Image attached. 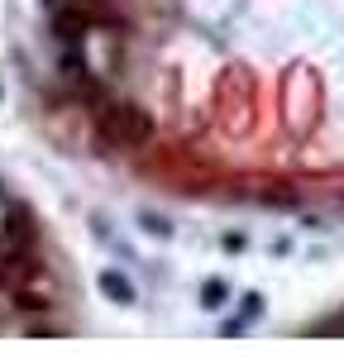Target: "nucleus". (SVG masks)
Returning <instances> with one entry per match:
<instances>
[{"instance_id": "423d86ee", "label": "nucleus", "mask_w": 344, "mask_h": 358, "mask_svg": "<svg viewBox=\"0 0 344 358\" xmlns=\"http://www.w3.org/2000/svg\"><path fill=\"white\" fill-rule=\"evenodd\" d=\"M225 301H229V287L220 282V277H206V287H201V306H206V310H220Z\"/></svg>"}, {"instance_id": "6e6552de", "label": "nucleus", "mask_w": 344, "mask_h": 358, "mask_svg": "<svg viewBox=\"0 0 344 358\" xmlns=\"http://www.w3.org/2000/svg\"><path fill=\"white\" fill-rule=\"evenodd\" d=\"M143 229H148V234H158V239H168V234H172V224L163 220V215H143Z\"/></svg>"}, {"instance_id": "f257e3e1", "label": "nucleus", "mask_w": 344, "mask_h": 358, "mask_svg": "<svg viewBox=\"0 0 344 358\" xmlns=\"http://www.w3.org/2000/svg\"><path fill=\"white\" fill-rule=\"evenodd\" d=\"M96 129H101V143H110V148H143L153 138V120L134 101H115L101 110Z\"/></svg>"}, {"instance_id": "39448f33", "label": "nucleus", "mask_w": 344, "mask_h": 358, "mask_svg": "<svg viewBox=\"0 0 344 358\" xmlns=\"http://www.w3.org/2000/svg\"><path fill=\"white\" fill-rule=\"evenodd\" d=\"M96 282H101V292H106V296H110L115 306H134V301H139V292H134V282H129V277L120 273V268H106V273L96 277Z\"/></svg>"}, {"instance_id": "7ed1b4c3", "label": "nucleus", "mask_w": 344, "mask_h": 358, "mask_svg": "<svg viewBox=\"0 0 344 358\" xmlns=\"http://www.w3.org/2000/svg\"><path fill=\"white\" fill-rule=\"evenodd\" d=\"M0 244L5 248H34V220H29V210H10L0 220Z\"/></svg>"}, {"instance_id": "20e7f679", "label": "nucleus", "mask_w": 344, "mask_h": 358, "mask_svg": "<svg viewBox=\"0 0 344 358\" xmlns=\"http://www.w3.org/2000/svg\"><path fill=\"white\" fill-rule=\"evenodd\" d=\"M86 29H91V15H86L82 5H72V10H57V15H53V34L62 38V43H77Z\"/></svg>"}, {"instance_id": "0eeeda50", "label": "nucleus", "mask_w": 344, "mask_h": 358, "mask_svg": "<svg viewBox=\"0 0 344 358\" xmlns=\"http://www.w3.org/2000/svg\"><path fill=\"white\" fill-rule=\"evenodd\" d=\"M315 334H325V339H344V310H335L330 320H320V325H315Z\"/></svg>"}, {"instance_id": "f03ea898", "label": "nucleus", "mask_w": 344, "mask_h": 358, "mask_svg": "<svg viewBox=\"0 0 344 358\" xmlns=\"http://www.w3.org/2000/svg\"><path fill=\"white\" fill-rule=\"evenodd\" d=\"M38 282V263H34V248H5L0 244V292H20Z\"/></svg>"}]
</instances>
